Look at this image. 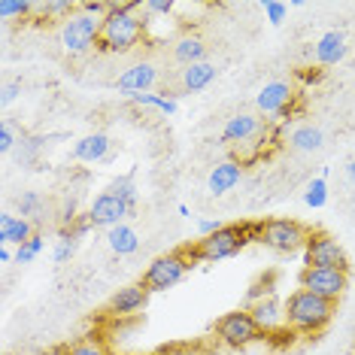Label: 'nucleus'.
<instances>
[{
    "label": "nucleus",
    "mask_w": 355,
    "mask_h": 355,
    "mask_svg": "<svg viewBox=\"0 0 355 355\" xmlns=\"http://www.w3.org/2000/svg\"><path fill=\"white\" fill-rule=\"evenodd\" d=\"M143 3H112L110 15L101 25V52H131L146 37V21L137 15Z\"/></svg>",
    "instance_id": "f257e3e1"
},
{
    "label": "nucleus",
    "mask_w": 355,
    "mask_h": 355,
    "mask_svg": "<svg viewBox=\"0 0 355 355\" xmlns=\"http://www.w3.org/2000/svg\"><path fill=\"white\" fill-rule=\"evenodd\" d=\"M258 234H261V225H225L213 237L198 240L189 249V255L198 258V261H222V258L243 252L252 240H258Z\"/></svg>",
    "instance_id": "f03ea898"
},
{
    "label": "nucleus",
    "mask_w": 355,
    "mask_h": 355,
    "mask_svg": "<svg viewBox=\"0 0 355 355\" xmlns=\"http://www.w3.org/2000/svg\"><path fill=\"white\" fill-rule=\"evenodd\" d=\"M334 319V304L325 301V297L306 292V288H297V292L288 295L286 301V325L295 331H304V334H316Z\"/></svg>",
    "instance_id": "7ed1b4c3"
},
{
    "label": "nucleus",
    "mask_w": 355,
    "mask_h": 355,
    "mask_svg": "<svg viewBox=\"0 0 355 355\" xmlns=\"http://www.w3.org/2000/svg\"><path fill=\"white\" fill-rule=\"evenodd\" d=\"M101 25L103 19H94L83 10H76L70 19H64V28H61V46L67 55H83L88 52L92 46L101 43Z\"/></svg>",
    "instance_id": "20e7f679"
},
{
    "label": "nucleus",
    "mask_w": 355,
    "mask_h": 355,
    "mask_svg": "<svg viewBox=\"0 0 355 355\" xmlns=\"http://www.w3.org/2000/svg\"><path fill=\"white\" fill-rule=\"evenodd\" d=\"M189 268H195L189 252L158 255L146 268V273H143V286H146V292H167V288H173L176 282L189 273Z\"/></svg>",
    "instance_id": "39448f33"
},
{
    "label": "nucleus",
    "mask_w": 355,
    "mask_h": 355,
    "mask_svg": "<svg viewBox=\"0 0 355 355\" xmlns=\"http://www.w3.org/2000/svg\"><path fill=\"white\" fill-rule=\"evenodd\" d=\"M258 240H261L268 249H273V252L292 255V252H297V249L306 246L310 231H306L301 222H295V219H268V222H261V234H258Z\"/></svg>",
    "instance_id": "423d86ee"
},
{
    "label": "nucleus",
    "mask_w": 355,
    "mask_h": 355,
    "mask_svg": "<svg viewBox=\"0 0 355 355\" xmlns=\"http://www.w3.org/2000/svg\"><path fill=\"white\" fill-rule=\"evenodd\" d=\"M216 334L225 346H234V349H243V346L261 340L264 331L258 328V322L252 319L249 310H231L225 316L216 319Z\"/></svg>",
    "instance_id": "0eeeda50"
},
{
    "label": "nucleus",
    "mask_w": 355,
    "mask_h": 355,
    "mask_svg": "<svg viewBox=\"0 0 355 355\" xmlns=\"http://www.w3.org/2000/svg\"><path fill=\"white\" fill-rule=\"evenodd\" d=\"M304 268H331V270L349 273V258H346L343 246L331 234L313 231L304 246Z\"/></svg>",
    "instance_id": "6e6552de"
},
{
    "label": "nucleus",
    "mask_w": 355,
    "mask_h": 355,
    "mask_svg": "<svg viewBox=\"0 0 355 355\" xmlns=\"http://www.w3.org/2000/svg\"><path fill=\"white\" fill-rule=\"evenodd\" d=\"M301 288L325 297L331 304H337L346 288H349V273L331 270V268H304L301 270Z\"/></svg>",
    "instance_id": "1a4fd4ad"
},
{
    "label": "nucleus",
    "mask_w": 355,
    "mask_h": 355,
    "mask_svg": "<svg viewBox=\"0 0 355 355\" xmlns=\"http://www.w3.org/2000/svg\"><path fill=\"white\" fill-rule=\"evenodd\" d=\"M128 216H134V207L119 200L116 195H110V191H101V195L92 200V207H88V219H92L94 228L110 231V228H116V225H122Z\"/></svg>",
    "instance_id": "9d476101"
},
{
    "label": "nucleus",
    "mask_w": 355,
    "mask_h": 355,
    "mask_svg": "<svg viewBox=\"0 0 355 355\" xmlns=\"http://www.w3.org/2000/svg\"><path fill=\"white\" fill-rule=\"evenodd\" d=\"M295 101V88L288 83H268L258 92L255 107L264 112V116H282Z\"/></svg>",
    "instance_id": "9b49d317"
},
{
    "label": "nucleus",
    "mask_w": 355,
    "mask_h": 355,
    "mask_svg": "<svg viewBox=\"0 0 355 355\" xmlns=\"http://www.w3.org/2000/svg\"><path fill=\"white\" fill-rule=\"evenodd\" d=\"M155 67H152L149 61H140V64H131V67L125 70L122 76L116 79V88L128 98H134V94H146L152 85H155Z\"/></svg>",
    "instance_id": "f8f14e48"
},
{
    "label": "nucleus",
    "mask_w": 355,
    "mask_h": 355,
    "mask_svg": "<svg viewBox=\"0 0 355 355\" xmlns=\"http://www.w3.org/2000/svg\"><path fill=\"white\" fill-rule=\"evenodd\" d=\"M249 313H252V319L258 322V328H261L264 334L286 328V304H282L277 295H270V297H264V301L252 304L249 306Z\"/></svg>",
    "instance_id": "ddd939ff"
},
{
    "label": "nucleus",
    "mask_w": 355,
    "mask_h": 355,
    "mask_svg": "<svg viewBox=\"0 0 355 355\" xmlns=\"http://www.w3.org/2000/svg\"><path fill=\"white\" fill-rule=\"evenodd\" d=\"M261 134V119L249 116V112H237L231 116L222 128V143H231V146H240V143H249Z\"/></svg>",
    "instance_id": "4468645a"
},
{
    "label": "nucleus",
    "mask_w": 355,
    "mask_h": 355,
    "mask_svg": "<svg viewBox=\"0 0 355 355\" xmlns=\"http://www.w3.org/2000/svg\"><path fill=\"white\" fill-rule=\"evenodd\" d=\"M149 301V292L143 282H137V286H122L116 295H112L110 301V310L116 313V316H131V313H140L143 306Z\"/></svg>",
    "instance_id": "2eb2a0df"
},
{
    "label": "nucleus",
    "mask_w": 355,
    "mask_h": 355,
    "mask_svg": "<svg viewBox=\"0 0 355 355\" xmlns=\"http://www.w3.org/2000/svg\"><path fill=\"white\" fill-rule=\"evenodd\" d=\"M346 52H349V46H346L343 31H328V34H322L316 49H313V55H316V61L322 64V67H334V64H340L346 58Z\"/></svg>",
    "instance_id": "dca6fc26"
},
{
    "label": "nucleus",
    "mask_w": 355,
    "mask_h": 355,
    "mask_svg": "<svg viewBox=\"0 0 355 355\" xmlns=\"http://www.w3.org/2000/svg\"><path fill=\"white\" fill-rule=\"evenodd\" d=\"M110 149H112V140L107 134H85L83 140H76L73 158L85 161V164H101V161L110 158Z\"/></svg>",
    "instance_id": "f3484780"
},
{
    "label": "nucleus",
    "mask_w": 355,
    "mask_h": 355,
    "mask_svg": "<svg viewBox=\"0 0 355 355\" xmlns=\"http://www.w3.org/2000/svg\"><path fill=\"white\" fill-rule=\"evenodd\" d=\"M34 237V225L21 216L0 213V246H25Z\"/></svg>",
    "instance_id": "a211bd4d"
},
{
    "label": "nucleus",
    "mask_w": 355,
    "mask_h": 355,
    "mask_svg": "<svg viewBox=\"0 0 355 355\" xmlns=\"http://www.w3.org/2000/svg\"><path fill=\"white\" fill-rule=\"evenodd\" d=\"M240 180H243V167H240V161H222V164H216L213 173H209L207 189H209V195L219 198V195H228Z\"/></svg>",
    "instance_id": "6ab92c4d"
},
{
    "label": "nucleus",
    "mask_w": 355,
    "mask_h": 355,
    "mask_svg": "<svg viewBox=\"0 0 355 355\" xmlns=\"http://www.w3.org/2000/svg\"><path fill=\"white\" fill-rule=\"evenodd\" d=\"M173 58L180 61V64H185V67L207 61V46H204V40L195 37V34L180 37V40H176V46H173Z\"/></svg>",
    "instance_id": "aec40b11"
},
{
    "label": "nucleus",
    "mask_w": 355,
    "mask_h": 355,
    "mask_svg": "<svg viewBox=\"0 0 355 355\" xmlns=\"http://www.w3.org/2000/svg\"><path fill=\"white\" fill-rule=\"evenodd\" d=\"M107 243L116 255H134L140 249V234H137L131 225H116V228L107 231Z\"/></svg>",
    "instance_id": "412c9836"
},
{
    "label": "nucleus",
    "mask_w": 355,
    "mask_h": 355,
    "mask_svg": "<svg viewBox=\"0 0 355 355\" xmlns=\"http://www.w3.org/2000/svg\"><path fill=\"white\" fill-rule=\"evenodd\" d=\"M216 64H209V61H200V64H191V67H185L182 70V88L185 92H204V88L216 79Z\"/></svg>",
    "instance_id": "4be33fe9"
},
{
    "label": "nucleus",
    "mask_w": 355,
    "mask_h": 355,
    "mask_svg": "<svg viewBox=\"0 0 355 355\" xmlns=\"http://www.w3.org/2000/svg\"><path fill=\"white\" fill-rule=\"evenodd\" d=\"M322 143H325V134H322V128H316V125H301L288 134V146L295 152H319Z\"/></svg>",
    "instance_id": "5701e85b"
},
{
    "label": "nucleus",
    "mask_w": 355,
    "mask_h": 355,
    "mask_svg": "<svg viewBox=\"0 0 355 355\" xmlns=\"http://www.w3.org/2000/svg\"><path fill=\"white\" fill-rule=\"evenodd\" d=\"M110 195H116L119 200H125V204L137 207V182H134V171L125 173V176H116L110 185H107Z\"/></svg>",
    "instance_id": "b1692460"
},
{
    "label": "nucleus",
    "mask_w": 355,
    "mask_h": 355,
    "mask_svg": "<svg viewBox=\"0 0 355 355\" xmlns=\"http://www.w3.org/2000/svg\"><path fill=\"white\" fill-rule=\"evenodd\" d=\"M304 204L310 207V209H322V207L328 204V182L322 180V176H316V180L306 182V189H304Z\"/></svg>",
    "instance_id": "393cba45"
},
{
    "label": "nucleus",
    "mask_w": 355,
    "mask_h": 355,
    "mask_svg": "<svg viewBox=\"0 0 355 355\" xmlns=\"http://www.w3.org/2000/svg\"><path fill=\"white\" fill-rule=\"evenodd\" d=\"M15 207H19V216L21 219H34V216L43 213V198L37 195V191H21L19 198H15Z\"/></svg>",
    "instance_id": "a878e982"
},
{
    "label": "nucleus",
    "mask_w": 355,
    "mask_h": 355,
    "mask_svg": "<svg viewBox=\"0 0 355 355\" xmlns=\"http://www.w3.org/2000/svg\"><path fill=\"white\" fill-rule=\"evenodd\" d=\"M131 101H134V103H140V107L161 110V112H167V116H173V112H176V101H173V98H164V94H152V92H146V94H134Z\"/></svg>",
    "instance_id": "bb28decb"
},
{
    "label": "nucleus",
    "mask_w": 355,
    "mask_h": 355,
    "mask_svg": "<svg viewBox=\"0 0 355 355\" xmlns=\"http://www.w3.org/2000/svg\"><path fill=\"white\" fill-rule=\"evenodd\" d=\"M34 10L31 0H0V19L12 21V19H25V15Z\"/></svg>",
    "instance_id": "cd10ccee"
},
{
    "label": "nucleus",
    "mask_w": 355,
    "mask_h": 355,
    "mask_svg": "<svg viewBox=\"0 0 355 355\" xmlns=\"http://www.w3.org/2000/svg\"><path fill=\"white\" fill-rule=\"evenodd\" d=\"M76 243H79V240H73V237H70V234H64V231H61L58 243H55V252H52L55 264H64V261H70V258H73V252H76Z\"/></svg>",
    "instance_id": "c85d7f7f"
},
{
    "label": "nucleus",
    "mask_w": 355,
    "mask_h": 355,
    "mask_svg": "<svg viewBox=\"0 0 355 355\" xmlns=\"http://www.w3.org/2000/svg\"><path fill=\"white\" fill-rule=\"evenodd\" d=\"M261 10H264V15H268L270 25L279 28L282 21H286V15H288V3H282V0H264Z\"/></svg>",
    "instance_id": "c756f323"
},
{
    "label": "nucleus",
    "mask_w": 355,
    "mask_h": 355,
    "mask_svg": "<svg viewBox=\"0 0 355 355\" xmlns=\"http://www.w3.org/2000/svg\"><path fill=\"white\" fill-rule=\"evenodd\" d=\"M40 252H43V237H37V234H34V237H31L25 246L15 249V261H19V264H31Z\"/></svg>",
    "instance_id": "7c9ffc66"
},
{
    "label": "nucleus",
    "mask_w": 355,
    "mask_h": 355,
    "mask_svg": "<svg viewBox=\"0 0 355 355\" xmlns=\"http://www.w3.org/2000/svg\"><path fill=\"white\" fill-rule=\"evenodd\" d=\"M34 10H43L46 15H73L76 12V3L70 0H46V3H34Z\"/></svg>",
    "instance_id": "2f4dec72"
},
{
    "label": "nucleus",
    "mask_w": 355,
    "mask_h": 355,
    "mask_svg": "<svg viewBox=\"0 0 355 355\" xmlns=\"http://www.w3.org/2000/svg\"><path fill=\"white\" fill-rule=\"evenodd\" d=\"M273 295V279H258L252 288L246 292V310L252 304H258V301H264V297H270Z\"/></svg>",
    "instance_id": "473e14b6"
},
{
    "label": "nucleus",
    "mask_w": 355,
    "mask_h": 355,
    "mask_svg": "<svg viewBox=\"0 0 355 355\" xmlns=\"http://www.w3.org/2000/svg\"><path fill=\"white\" fill-rule=\"evenodd\" d=\"M67 355H110V352H107V346L98 343V340H83V343L70 346Z\"/></svg>",
    "instance_id": "72a5a7b5"
},
{
    "label": "nucleus",
    "mask_w": 355,
    "mask_h": 355,
    "mask_svg": "<svg viewBox=\"0 0 355 355\" xmlns=\"http://www.w3.org/2000/svg\"><path fill=\"white\" fill-rule=\"evenodd\" d=\"M19 137H15V131H12V125H0V152H3V155H10V152L19 146Z\"/></svg>",
    "instance_id": "f704fd0d"
},
{
    "label": "nucleus",
    "mask_w": 355,
    "mask_h": 355,
    "mask_svg": "<svg viewBox=\"0 0 355 355\" xmlns=\"http://www.w3.org/2000/svg\"><path fill=\"white\" fill-rule=\"evenodd\" d=\"M40 146H43V140H25V143H21V152H19V161H21V164H31V161H34V155L40 152Z\"/></svg>",
    "instance_id": "c9c22d12"
},
{
    "label": "nucleus",
    "mask_w": 355,
    "mask_h": 355,
    "mask_svg": "<svg viewBox=\"0 0 355 355\" xmlns=\"http://www.w3.org/2000/svg\"><path fill=\"white\" fill-rule=\"evenodd\" d=\"M143 10H146V12H158V15H171L176 6L171 3V0H146V3H143Z\"/></svg>",
    "instance_id": "e433bc0d"
},
{
    "label": "nucleus",
    "mask_w": 355,
    "mask_h": 355,
    "mask_svg": "<svg viewBox=\"0 0 355 355\" xmlns=\"http://www.w3.org/2000/svg\"><path fill=\"white\" fill-rule=\"evenodd\" d=\"M222 228H225V225H222L219 219H200V222H198L200 240H204V237H213V234H216V231H222Z\"/></svg>",
    "instance_id": "4c0bfd02"
},
{
    "label": "nucleus",
    "mask_w": 355,
    "mask_h": 355,
    "mask_svg": "<svg viewBox=\"0 0 355 355\" xmlns=\"http://www.w3.org/2000/svg\"><path fill=\"white\" fill-rule=\"evenodd\" d=\"M19 92H21V85H19V83H6V85H3V92H0V103H3V107H10V103L19 98Z\"/></svg>",
    "instance_id": "58836bf2"
},
{
    "label": "nucleus",
    "mask_w": 355,
    "mask_h": 355,
    "mask_svg": "<svg viewBox=\"0 0 355 355\" xmlns=\"http://www.w3.org/2000/svg\"><path fill=\"white\" fill-rule=\"evenodd\" d=\"M12 258H15V255L10 252V246H0V261H3V264H10Z\"/></svg>",
    "instance_id": "ea45409f"
},
{
    "label": "nucleus",
    "mask_w": 355,
    "mask_h": 355,
    "mask_svg": "<svg viewBox=\"0 0 355 355\" xmlns=\"http://www.w3.org/2000/svg\"><path fill=\"white\" fill-rule=\"evenodd\" d=\"M346 176H349V182L355 185V158L349 161V164H346Z\"/></svg>",
    "instance_id": "a19ab883"
}]
</instances>
